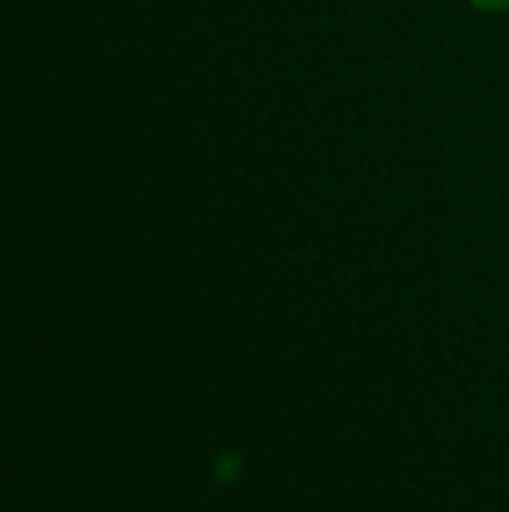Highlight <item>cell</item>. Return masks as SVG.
<instances>
[{"label":"cell","instance_id":"obj_1","mask_svg":"<svg viewBox=\"0 0 509 512\" xmlns=\"http://www.w3.org/2000/svg\"><path fill=\"white\" fill-rule=\"evenodd\" d=\"M471 6H477L483 12H507L509 0H471Z\"/></svg>","mask_w":509,"mask_h":512}]
</instances>
